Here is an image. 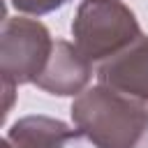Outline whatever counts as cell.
<instances>
[{
    "instance_id": "obj_1",
    "label": "cell",
    "mask_w": 148,
    "mask_h": 148,
    "mask_svg": "<svg viewBox=\"0 0 148 148\" xmlns=\"http://www.w3.org/2000/svg\"><path fill=\"white\" fill-rule=\"evenodd\" d=\"M79 132L97 148H143L148 139V109L143 102L111 88H92L72 106Z\"/></svg>"
},
{
    "instance_id": "obj_2",
    "label": "cell",
    "mask_w": 148,
    "mask_h": 148,
    "mask_svg": "<svg viewBox=\"0 0 148 148\" xmlns=\"http://www.w3.org/2000/svg\"><path fill=\"white\" fill-rule=\"evenodd\" d=\"M79 53L86 60H102L118 49L141 39L134 14L118 0H86L72 23Z\"/></svg>"
},
{
    "instance_id": "obj_3",
    "label": "cell",
    "mask_w": 148,
    "mask_h": 148,
    "mask_svg": "<svg viewBox=\"0 0 148 148\" xmlns=\"http://www.w3.org/2000/svg\"><path fill=\"white\" fill-rule=\"evenodd\" d=\"M104 86L139 102L148 99V39H136L127 53H120L113 62L99 72Z\"/></svg>"
},
{
    "instance_id": "obj_4",
    "label": "cell",
    "mask_w": 148,
    "mask_h": 148,
    "mask_svg": "<svg viewBox=\"0 0 148 148\" xmlns=\"http://www.w3.org/2000/svg\"><path fill=\"white\" fill-rule=\"evenodd\" d=\"M53 49H56V65H51L39 76L37 83L58 95H74L88 81V72H90L88 60L65 42H58Z\"/></svg>"
},
{
    "instance_id": "obj_5",
    "label": "cell",
    "mask_w": 148,
    "mask_h": 148,
    "mask_svg": "<svg viewBox=\"0 0 148 148\" xmlns=\"http://www.w3.org/2000/svg\"><path fill=\"white\" fill-rule=\"evenodd\" d=\"M76 134V130H69L60 120L25 118L14 125L7 139L16 141V148H62V143Z\"/></svg>"
},
{
    "instance_id": "obj_6",
    "label": "cell",
    "mask_w": 148,
    "mask_h": 148,
    "mask_svg": "<svg viewBox=\"0 0 148 148\" xmlns=\"http://www.w3.org/2000/svg\"><path fill=\"white\" fill-rule=\"evenodd\" d=\"M12 2L18 9H23V12H37V14H42V12H49L53 7L65 5L67 0H12Z\"/></svg>"
}]
</instances>
